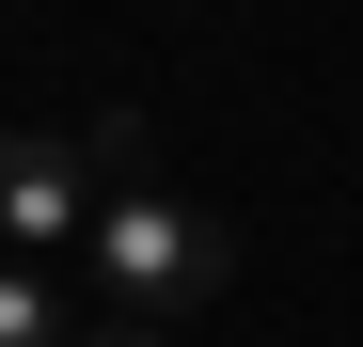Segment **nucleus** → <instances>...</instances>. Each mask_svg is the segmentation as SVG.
I'll return each instance as SVG.
<instances>
[{
    "label": "nucleus",
    "instance_id": "obj_1",
    "mask_svg": "<svg viewBox=\"0 0 363 347\" xmlns=\"http://www.w3.org/2000/svg\"><path fill=\"white\" fill-rule=\"evenodd\" d=\"M79 268H95V316H127V331H174L190 300H221L237 284V237L190 205V190H111L95 205V237H79Z\"/></svg>",
    "mask_w": 363,
    "mask_h": 347
},
{
    "label": "nucleus",
    "instance_id": "obj_2",
    "mask_svg": "<svg viewBox=\"0 0 363 347\" xmlns=\"http://www.w3.org/2000/svg\"><path fill=\"white\" fill-rule=\"evenodd\" d=\"M111 190H127V110H79V127H0V268L79 253Z\"/></svg>",
    "mask_w": 363,
    "mask_h": 347
},
{
    "label": "nucleus",
    "instance_id": "obj_3",
    "mask_svg": "<svg viewBox=\"0 0 363 347\" xmlns=\"http://www.w3.org/2000/svg\"><path fill=\"white\" fill-rule=\"evenodd\" d=\"M0 347H79V316H64L48 268H0Z\"/></svg>",
    "mask_w": 363,
    "mask_h": 347
},
{
    "label": "nucleus",
    "instance_id": "obj_4",
    "mask_svg": "<svg viewBox=\"0 0 363 347\" xmlns=\"http://www.w3.org/2000/svg\"><path fill=\"white\" fill-rule=\"evenodd\" d=\"M79 347H174V331H127V316H95V331H79Z\"/></svg>",
    "mask_w": 363,
    "mask_h": 347
}]
</instances>
